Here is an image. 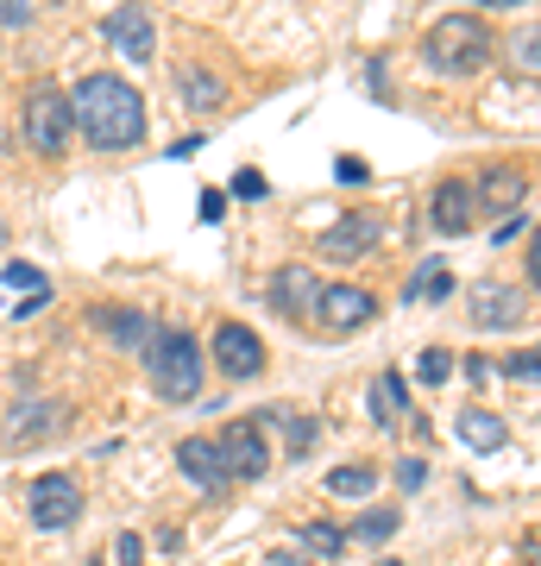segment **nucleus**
Wrapping results in <instances>:
<instances>
[{"mask_svg": "<svg viewBox=\"0 0 541 566\" xmlns=\"http://www.w3.org/2000/svg\"><path fill=\"white\" fill-rule=\"evenodd\" d=\"M95 327H107L121 353H145V346H152V334H158L139 308H95Z\"/></svg>", "mask_w": 541, "mask_h": 566, "instance_id": "nucleus-16", "label": "nucleus"}, {"mask_svg": "<svg viewBox=\"0 0 541 566\" xmlns=\"http://www.w3.org/2000/svg\"><path fill=\"white\" fill-rule=\"evenodd\" d=\"M0 277H7V290H44V271H39V264H20V259L7 264Z\"/></svg>", "mask_w": 541, "mask_h": 566, "instance_id": "nucleus-29", "label": "nucleus"}, {"mask_svg": "<svg viewBox=\"0 0 541 566\" xmlns=\"http://www.w3.org/2000/svg\"><path fill=\"white\" fill-rule=\"evenodd\" d=\"M517 233H529V214H522V208H517V221L498 227V245H517Z\"/></svg>", "mask_w": 541, "mask_h": 566, "instance_id": "nucleus-34", "label": "nucleus"}, {"mask_svg": "<svg viewBox=\"0 0 541 566\" xmlns=\"http://www.w3.org/2000/svg\"><path fill=\"white\" fill-rule=\"evenodd\" d=\"M215 365H221L227 378H240L246 385V378H259L264 371V340L246 322H221L215 327Z\"/></svg>", "mask_w": 541, "mask_h": 566, "instance_id": "nucleus-10", "label": "nucleus"}, {"mask_svg": "<svg viewBox=\"0 0 541 566\" xmlns=\"http://www.w3.org/2000/svg\"><path fill=\"white\" fill-rule=\"evenodd\" d=\"M264 296H271V308H278V315L302 322V315L315 308L321 283H315V271H309V264H278V271H271V290H264Z\"/></svg>", "mask_w": 541, "mask_h": 566, "instance_id": "nucleus-11", "label": "nucleus"}, {"mask_svg": "<svg viewBox=\"0 0 541 566\" xmlns=\"http://www.w3.org/2000/svg\"><path fill=\"white\" fill-rule=\"evenodd\" d=\"M0 20H7V25H20V20H25V0H0Z\"/></svg>", "mask_w": 541, "mask_h": 566, "instance_id": "nucleus-36", "label": "nucleus"}, {"mask_svg": "<svg viewBox=\"0 0 541 566\" xmlns=\"http://www.w3.org/2000/svg\"><path fill=\"white\" fill-rule=\"evenodd\" d=\"M215 453H221L227 485H252V479H264V465H271L264 422H227L221 434H215Z\"/></svg>", "mask_w": 541, "mask_h": 566, "instance_id": "nucleus-6", "label": "nucleus"}, {"mask_svg": "<svg viewBox=\"0 0 541 566\" xmlns=\"http://www.w3.org/2000/svg\"><path fill=\"white\" fill-rule=\"evenodd\" d=\"M101 32H107V44H121V57H133V63H145L152 44H158V25H152L145 7H114V13L101 20Z\"/></svg>", "mask_w": 541, "mask_h": 566, "instance_id": "nucleus-13", "label": "nucleus"}, {"mask_svg": "<svg viewBox=\"0 0 541 566\" xmlns=\"http://www.w3.org/2000/svg\"><path fill=\"white\" fill-rule=\"evenodd\" d=\"M384 566H403V560H384Z\"/></svg>", "mask_w": 541, "mask_h": 566, "instance_id": "nucleus-38", "label": "nucleus"}, {"mask_svg": "<svg viewBox=\"0 0 541 566\" xmlns=\"http://www.w3.org/2000/svg\"><path fill=\"white\" fill-rule=\"evenodd\" d=\"M334 177H341V182H365V164L360 158H341V164H334Z\"/></svg>", "mask_w": 541, "mask_h": 566, "instance_id": "nucleus-35", "label": "nucleus"}, {"mask_svg": "<svg viewBox=\"0 0 541 566\" xmlns=\"http://www.w3.org/2000/svg\"><path fill=\"white\" fill-rule=\"evenodd\" d=\"M403 409H409V397H403V378H397V371H384L378 385H372V416H378L384 428H397Z\"/></svg>", "mask_w": 541, "mask_h": 566, "instance_id": "nucleus-21", "label": "nucleus"}, {"mask_svg": "<svg viewBox=\"0 0 541 566\" xmlns=\"http://www.w3.org/2000/svg\"><path fill=\"white\" fill-rule=\"evenodd\" d=\"M428 221H435V233H466V227L479 221V196H472V182L447 177L441 189L428 196Z\"/></svg>", "mask_w": 541, "mask_h": 566, "instance_id": "nucleus-12", "label": "nucleus"}, {"mask_svg": "<svg viewBox=\"0 0 541 566\" xmlns=\"http://www.w3.org/2000/svg\"><path fill=\"white\" fill-rule=\"evenodd\" d=\"M82 516V485L70 479V472H44L39 485H32V523L39 528H70Z\"/></svg>", "mask_w": 541, "mask_h": 566, "instance_id": "nucleus-9", "label": "nucleus"}, {"mask_svg": "<svg viewBox=\"0 0 541 566\" xmlns=\"http://www.w3.org/2000/svg\"><path fill=\"white\" fill-rule=\"evenodd\" d=\"M70 133H76V120H70V95H63L58 82H39V88L25 95V145H32L39 158H63Z\"/></svg>", "mask_w": 541, "mask_h": 566, "instance_id": "nucleus-4", "label": "nucleus"}, {"mask_svg": "<svg viewBox=\"0 0 541 566\" xmlns=\"http://www.w3.org/2000/svg\"><path fill=\"white\" fill-rule=\"evenodd\" d=\"M535 44H541V32H535V25H529L522 39H510V63H517V70H522L529 82H535V70H541V51H535Z\"/></svg>", "mask_w": 541, "mask_h": 566, "instance_id": "nucleus-25", "label": "nucleus"}, {"mask_svg": "<svg viewBox=\"0 0 541 566\" xmlns=\"http://www.w3.org/2000/svg\"><path fill=\"white\" fill-rule=\"evenodd\" d=\"M227 196H240V202H264V196H271V182H264V170H252V164H246V170H233Z\"/></svg>", "mask_w": 541, "mask_h": 566, "instance_id": "nucleus-26", "label": "nucleus"}, {"mask_svg": "<svg viewBox=\"0 0 541 566\" xmlns=\"http://www.w3.org/2000/svg\"><path fill=\"white\" fill-rule=\"evenodd\" d=\"M491 51H498V32L479 13H447L422 39V57H428V70H441V76H472V70H485Z\"/></svg>", "mask_w": 541, "mask_h": 566, "instance_id": "nucleus-2", "label": "nucleus"}, {"mask_svg": "<svg viewBox=\"0 0 541 566\" xmlns=\"http://www.w3.org/2000/svg\"><path fill=\"white\" fill-rule=\"evenodd\" d=\"M422 479H428V465H422V460H403L397 465V485L403 491H422Z\"/></svg>", "mask_w": 541, "mask_h": 566, "instance_id": "nucleus-32", "label": "nucleus"}, {"mask_svg": "<svg viewBox=\"0 0 541 566\" xmlns=\"http://www.w3.org/2000/svg\"><path fill=\"white\" fill-rule=\"evenodd\" d=\"M315 245H321V259L353 264V259H365V252L378 245V221H372V214H346V221H334Z\"/></svg>", "mask_w": 541, "mask_h": 566, "instance_id": "nucleus-14", "label": "nucleus"}, {"mask_svg": "<svg viewBox=\"0 0 541 566\" xmlns=\"http://www.w3.org/2000/svg\"><path fill=\"white\" fill-rule=\"evenodd\" d=\"M447 371H454V353L428 346V353H422V385H447Z\"/></svg>", "mask_w": 541, "mask_h": 566, "instance_id": "nucleus-28", "label": "nucleus"}, {"mask_svg": "<svg viewBox=\"0 0 541 566\" xmlns=\"http://www.w3.org/2000/svg\"><path fill=\"white\" fill-rule=\"evenodd\" d=\"M529 315H535V303H529V290H517V283H479L466 296V322L485 327V334H510Z\"/></svg>", "mask_w": 541, "mask_h": 566, "instance_id": "nucleus-7", "label": "nucleus"}, {"mask_svg": "<svg viewBox=\"0 0 541 566\" xmlns=\"http://www.w3.org/2000/svg\"><path fill=\"white\" fill-rule=\"evenodd\" d=\"M283 447H290V453H309V447H315V422H309V416H283Z\"/></svg>", "mask_w": 541, "mask_h": 566, "instance_id": "nucleus-27", "label": "nucleus"}, {"mask_svg": "<svg viewBox=\"0 0 541 566\" xmlns=\"http://www.w3.org/2000/svg\"><path fill=\"white\" fill-rule=\"evenodd\" d=\"M145 371H152V390H158L164 403H196L201 397V346L183 334V327H164V334H152V346H145Z\"/></svg>", "mask_w": 541, "mask_h": 566, "instance_id": "nucleus-3", "label": "nucleus"}, {"mask_svg": "<svg viewBox=\"0 0 541 566\" xmlns=\"http://www.w3.org/2000/svg\"><path fill=\"white\" fill-rule=\"evenodd\" d=\"M302 547H309L315 560H334V554H346V528L341 523H309L302 528Z\"/></svg>", "mask_w": 541, "mask_h": 566, "instance_id": "nucleus-24", "label": "nucleus"}, {"mask_svg": "<svg viewBox=\"0 0 541 566\" xmlns=\"http://www.w3.org/2000/svg\"><path fill=\"white\" fill-rule=\"evenodd\" d=\"M63 428H70V403H58V397H13L7 422H0V441L13 453H25V447H44Z\"/></svg>", "mask_w": 541, "mask_h": 566, "instance_id": "nucleus-5", "label": "nucleus"}, {"mask_svg": "<svg viewBox=\"0 0 541 566\" xmlns=\"http://www.w3.org/2000/svg\"><path fill=\"white\" fill-rule=\"evenodd\" d=\"M315 315L327 334H353V327H365L372 315H378V296L372 290H360V283H327L315 296Z\"/></svg>", "mask_w": 541, "mask_h": 566, "instance_id": "nucleus-8", "label": "nucleus"}, {"mask_svg": "<svg viewBox=\"0 0 541 566\" xmlns=\"http://www.w3.org/2000/svg\"><path fill=\"white\" fill-rule=\"evenodd\" d=\"M472 196H479V208H498V214H510V208H522L529 182H522L517 170H485V182H472Z\"/></svg>", "mask_w": 541, "mask_h": 566, "instance_id": "nucleus-18", "label": "nucleus"}, {"mask_svg": "<svg viewBox=\"0 0 541 566\" xmlns=\"http://www.w3.org/2000/svg\"><path fill=\"white\" fill-rule=\"evenodd\" d=\"M535 371H541L535 353H517V359H510V378H522V385H535Z\"/></svg>", "mask_w": 541, "mask_h": 566, "instance_id": "nucleus-33", "label": "nucleus"}, {"mask_svg": "<svg viewBox=\"0 0 541 566\" xmlns=\"http://www.w3.org/2000/svg\"><path fill=\"white\" fill-rule=\"evenodd\" d=\"M454 434H460L472 453H498V447L510 441V422H503V416H491V409H460Z\"/></svg>", "mask_w": 541, "mask_h": 566, "instance_id": "nucleus-17", "label": "nucleus"}, {"mask_svg": "<svg viewBox=\"0 0 541 566\" xmlns=\"http://www.w3.org/2000/svg\"><path fill=\"white\" fill-rule=\"evenodd\" d=\"M145 560V542L139 535H121V542H114V566H139Z\"/></svg>", "mask_w": 541, "mask_h": 566, "instance_id": "nucleus-30", "label": "nucleus"}, {"mask_svg": "<svg viewBox=\"0 0 541 566\" xmlns=\"http://www.w3.org/2000/svg\"><path fill=\"white\" fill-rule=\"evenodd\" d=\"M391 535H397V510H365L360 523L346 528V542H360V547H378Z\"/></svg>", "mask_w": 541, "mask_h": 566, "instance_id": "nucleus-23", "label": "nucleus"}, {"mask_svg": "<svg viewBox=\"0 0 541 566\" xmlns=\"http://www.w3.org/2000/svg\"><path fill=\"white\" fill-rule=\"evenodd\" d=\"M447 296H454V271H447L441 259H428L416 277H409V303H447Z\"/></svg>", "mask_w": 541, "mask_h": 566, "instance_id": "nucleus-19", "label": "nucleus"}, {"mask_svg": "<svg viewBox=\"0 0 541 566\" xmlns=\"http://www.w3.org/2000/svg\"><path fill=\"white\" fill-rule=\"evenodd\" d=\"M177 82H183V102L196 107V114H215V107H221V95H227L221 76H208V70H196V63H189Z\"/></svg>", "mask_w": 541, "mask_h": 566, "instance_id": "nucleus-20", "label": "nucleus"}, {"mask_svg": "<svg viewBox=\"0 0 541 566\" xmlns=\"http://www.w3.org/2000/svg\"><path fill=\"white\" fill-rule=\"evenodd\" d=\"M177 465H183V472H189V479H196L201 491H208V497H221V491H227L221 453H215V441H208V434H189V441L177 447Z\"/></svg>", "mask_w": 541, "mask_h": 566, "instance_id": "nucleus-15", "label": "nucleus"}, {"mask_svg": "<svg viewBox=\"0 0 541 566\" xmlns=\"http://www.w3.org/2000/svg\"><path fill=\"white\" fill-rule=\"evenodd\" d=\"M327 491H334V497H372V491H378V472H372V465H334V472H327Z\"/></svg>", "mask_w": 541, "mask_h": 566, "instance_id": "nucleus-22", "label": "nucleus"}, {"mask_svg": "<svg viewBox=\"0 0 541 566\" xmlns=\"http://www.w3.org/2000/svg\"><path fill=\"white\" fill-rule=\"evenodd\" d=\"M70 120H76V133L95 151H133V145L145 139V102L139 88L121 76H82V88L70 95Z\"/></svg>", "mask_w": 541, "mask_h": 566, "instance_id": "nucleus-1", "label": "nucleus"}, {"mask_svg": "<svg viewBox=\"0 0 541 566\" xmlns=\"http://www.w3.org/2000/svg\"><path fill=\"white\" fill-rule=\"evenodd\" d=\"M89 566H101V560H89Z\"/></svg>", "mask_w": 541, "mask_h": 566, "instance_id": "nucleus-39", "label": "nucleus"}, {"mask_svg": "<svg viewBox=\"0 0 541 566\" xmlns=\"http://www.w3.org/2000/svg\"><path fill=\"white\" fill-rule=\"evenodd\" d=\"M479 7H522V0H479Z\"/></svg>", "mask_w": 541, "mask_h": 566, "instance_id": "nucleus-37", "label": "nucleus"}, {"mask_svg": "<svg viewBox=\"0 0 541 566\" xmlns=\"http://www.w3.org/2000/svg\"><path fill=\"white\" fill-rule=\"evenodd\" d=\"M201 221H221L227 214V189H201V208H196Z\"/></svg>", "mask_w": 541, "mask_h": 566, "instance_id": "nucleus-31", "label": "nucleus"}]
</instances>
